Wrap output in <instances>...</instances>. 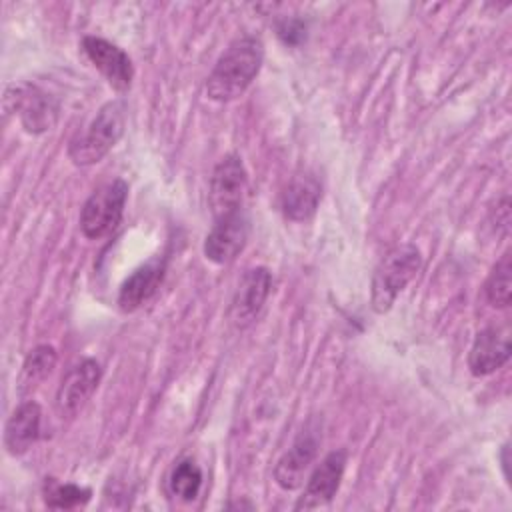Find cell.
I'll return each instance as SVG.
<instances>
[{"mask_svg":"<svg viewBox=\"0 0 512 512\" xmlns=\"http://www.w3.org/2000/svg\"><path fill=\"white\" fill-rule=\"evenodd\" d=\"M262 60L264 48L258 38L242 36L234 40L220 54L206 80L208 98L214 102H230L240 98L258 76Z\"/></svg>","mask_w":512,"mask_h":512,"instance_id":"6da1fadb","label":"cell"},{"mask_svg":"<svg viewBox=\"0 0 512 512\" xmlns=\"http://www.w3.org/2000/svg\"><path fill=\"white\" fill-rule=\"evenodd\" d=\"M278 36L284 40V44H290V46H296L304 40L306 36V26L300 22V20H282L278 24Z\"/></svg>","mask_w":512,"mask_h":512,"instance_id":"44dd1931","label":"cell"},{"mask_svg":"<svg viewBox=\"0 0 512 512\" xmlns=\"http://www.w3.org/2000/svg\"><path fill=\"white\" fill-rule=\"evenodd\" d=\"M202 488V470L192 460H180L170 476V492L184 502H192Z\"/></svg>","mask_w":512,"mask_h":512,"instance_id":"d6986e66","label":"cell"},{"mask_svg":"<svg viewBox=\"0 0 512 512\" xmlns=\"http://www.w3.org/2000/svg\"><path fill=\"white\" fill-rule=\"evenodd\" d=\"M42 410L36 402H22L6 422L4 446L10 454H24L40 436Z\"/></svg>","mask_w":512,"mask_h":512,"instance_id":"5bb4252c","label":"cell"},{"mask_svg":"<svg viewBox=\"0 0 512 512\" xmlns=\"http://www.w3.org/2000/svg\"><path fill=\"white\" fill-rule=\"evenodd\" d=\"M486 298L494 308H508L512 300V258L510 252H506L496 266L492 268L486 286H484Z\"/></svg>","mask_w":512,"mask_h":512,"instance_id":"ac0fdd59","label":"cell"},{"mask_svg":"<svg viewBox=\"0 0 512 512\" xmlns=\"http://www.w3.org/2000/svg\"><path fill=\"white\" fill-rule=\"evenodd\" d=\"M128 198V184L116 178L94 190L80 210V230L86 238L98 240L110 234L122 220Z\"/></svg>","mask_w":512,"mask_h":512,"instance_id":"277c9868","label":"cell"},{"mask_svg":"<svg viewBox=\"0 0 512 512\" xmlns=\"http://www.w3.org/2000/svg\"><path fill=\"white\" fill-rule=\"evenodd\" d=\"M320 196H322V188H320V182L316 180V176H312L308 172L292 176V180L286 186L284 196H282L284 216L294 222L312 218L320 204Z\"/></svg>","mask_w":512,"mask_h":512,"instance_id":"9a60e30c","label":"cell"},{"mask_svg":"<svg viewBox=\"0 0 512 512\" xmlns=\"http://www.w3.org/2000/svg\"><path fill=\"white\" fill-rule=\"evenodd\" d=\"M126 124V106L122 100L106 102L90 122V126L78 134L70 146L68 156L76 166H90L100 162L112 146L120 140Z\"/></svg>","mask_w":512,"mask_h":512,"instance_id":"7a4b0ae2","label":"cell"},{"mask_svg":"<svg viewBox=\"0 0 512 512\" xmlns=\"http://www.w3.org/2000/svg\"><path fill=\"white\" fill-rule=\"evenodd\" d=\"M166 272L164 258H152L146 264L138 266L120 286L118 292V306L124 312H132L148 302L162 284Z\"/></svg>","mask_w":512,"mask_h":512,"instance_id":"4fadbf2b","label":"cell"},{"mask_svg":"<svg viewBox=\"0 0 512 512\" xmlns=\"http://www.w3.org/2000/svg\"><path fill=\"white\" fill-rule=\"evenodd\" d=\"M270 288L272 274L268 268L256 266L244 272L230 304V320L236 328H246L258 318L264 302L268 300Z\"/></svg>","mask_w":512,"mask_h":512,"instance_id":"ba28073f","label":"cell"},{"mask_svg":"<svg viewBox=\"0 0 512 512\" xmlns=\"http://www.w3.org/2000/svg\"><path fill=\"white\" fill-rule=\"evenodd\" d=\"M82 48L88 60L102 72V76L108 80V84L114 90L124 92L130 88L134 78V68L128 54L122 48L98 36H86L82 40Z\"/></svg>","mask_w":512,"mask_h":512,"instance_id":"8fae6325","label":"cell"},{"mask_svg":"<svg viewBox=\"0 0 512 512\" xmlns=\"http://www.w3.org/2000/svg\"><path fill=\"white\" fill-rule=\"evenodd\" d=\"M56 350L50 344H40L26 356L20 376H18V392L26 394L36 388L56 366Z\"/></svg>","mask_w":512,"mask_h":512,"instance_id":"e0dca14e","label":"cell"},{"mask_svg":"<svg viewBox=\"0 0 512 512\" xmlns=\"http://www.w3.org/2000/svg\"><path fill=\"white\" fill-rule=\"evenodd\" d=\"M248 238V218L240 210L236 214L214 220L204 240V256L214 264H228L238 256Z\"/></svg>","mask_w":512,"mask_h":512,"instance_id":"7c38bea8","label":"cell"},{"mask_svg":"<svg viewBox=\"0 0 512 512\" xmlns=\"http://www.w3.org/2000/svg\"><path fill=\"white\" fill-rule=\"evenodd\" d=\"M344 468H346V450H332L330 454H326L310 474L304 494L296 502V510H302V508L310 510V508L328 504L340 488Z\"/></svg>","mask_w":512,"mask_h":512,"instance_id":"9c48e42d","label":"cell"},{"mask_svg":"<svg viewBox=\"0 0 512 512\" xmlns=\"http://www.w3.org/2000/svg\"><path fill=\"white\" fill-rule=\"evenodd\" d=\"M422 268L420 250L414 244L394 246L376 266L372 276V308L384 314L398 294L416 278Z\"/></svg>","mask_w":512,"mask_h":512,"instance_id":"3957f363","label":"cell"},{"mask_svg":"<svg viewBox=\"0 0 512 512\" xmlns=\"http://www.w3.org/2000/svg\"><path fill=\"white\" fill-rule=\"evenodd\" d=\"M512 354L508 326H488L480 330L468 354V368L474 376H488L500 370Z\"/></svg>","mask_w":512,"mask_h":512,"instance_id":"30bf717a","label":"cell"},{"mask_svg":"<svg viewBox=\"0 0 512 512\" xmlns=\"http://www.w3.org/2000/svg\"><path fill=\"white\" fill-rule=\"evenodd\" d=\"M246 190H248L246 168L236 154H228L216 164L210 176L208 204L214 220L240 212Z\"/></svg>","mask_w":512,"mask_h":512,"instance_id":"5b68a950","label":"cell"},{"mask_svg":"<svg viewBox=\"0 0 512 512\" xmlns=\"http://www.w3.org/2000/svg\"><path fill=\"white\" fill-rule=\"evenodd\" d=\"M14 98V110L18 108L20 120L24 128L32 134H40L50 130V126L56 122V106L54 102L36 88H16Z\"/></svg>","mask_w":512,"mask_h":512,"instance_id":"2e32d148","label":"cell"},{"mask_svg":"<svg viewBox=\"0 0 512 512\" xmlns=\"http://www.w3.org/2000/svg\"><path fill=\"white\" fill-rule=\"evenodd\" d=\"M100 376H102L100 364L92 358H86L68 370V374L62 378L56 390V400H54L56 412L60 414V418H72L84 408V404L90 400V396L98 388Z\"/></svg>","mask_w":512,"mask_h":512,"instance_id":"52a82bcc","label":"cell"},{"mask_svg":"<svg viewBox=\"0 0 512 512\" xmlns=\"http://www.w3.org/2000/svg\"><path fill=\"white\" fill-rule=\"evenodd\" d=\"M322 442V426L316 418H310L294 438L292 446L280 456L274 468V480L284 490H296L302 486L306 470L318 454Z\"/></svg>","mask_w":512,"mask_h":512,"instance_id":"8992f818","label":"cell"},{"mask_svg":"<svg viewBox=\"0 0 512 512\" xmlns=\"http://www.w3.org/2000/svg\"><path fill=\"white\" fill-rule=\"evenodd\" d=\"M90 490L78 484H60L56 480H48L44 488V502L48 508H76L90 500Z\"/></svg>","mask_w":512,"mask_h":512,"instance_id":"ffe728a7","label":"cell"}]
</instances>
